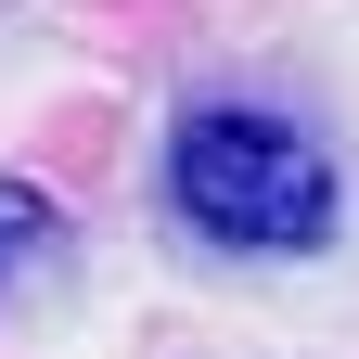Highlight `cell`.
<instances>
[{
	"label": "cell",
	"instance_id": "1",
	"mask_svg": "<svg viewBox=\"0 0 359 359\" xmlns=\"http://www.w3.org/2000/svg\"><path fill=\"white\" fill-rule=\"evenodd\" d=\"M167 205L231 257H321L334 244V167L295 116L257 103H205L167 142Z\"/></svg>",
	"mask_w": 359,
	"mask_h": 359
},
{
	"label": "cell",
	"instance_id": "2",
	"mask_svg": "<svg viewBox=\"0 0 359 359\" xmlns=\"http://www.w3.org/2000/svg\"><path fill=\"white\" fill-rule=\"evenodd\" d=\"M65 244V205L39 193V180H0V283H13V269H39Z\"/></svg>",
	"mask_w": 359,
	"mask_h": 359
}]
</instances>
